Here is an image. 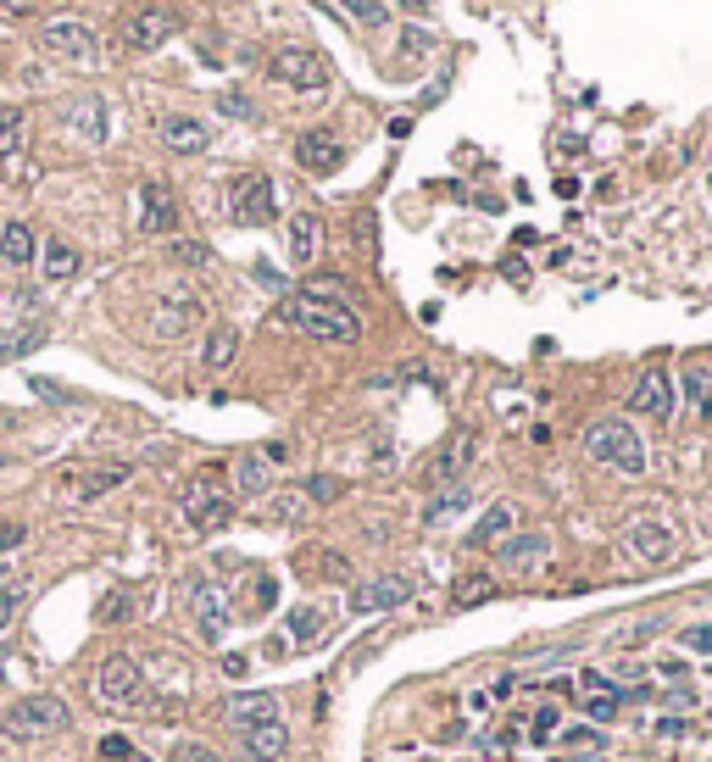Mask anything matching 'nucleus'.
Masks as SVG:
<instances>
[{"instance_id":"nucleus-1","label":"nucleus","mask_w":712,"mask_h":762,"mask_svg":"<svg viewBox=\"0 0 712 762\" xmlns=\"http://www.w3.org/2000/svg\"><path fill=\"white\" fill-rule=\"evenodd\" d=\"M278 323H290L307 340L328 346H357L362 340V317L346 307V284L340 278H307L301 290L278 307Z\"/></svg>"},{"instance_id":"nucleus-2","label":"nucleus","mask_w":712,"mask_h":762,"mask_svg":"<svg viewBox=\"0 0 712 762\" xmlns=\"http://www.w3.org/2000/svg\"><path fill=\"white\" fill-rule=\"evenodd\" d=\"M585 451H590L601 467L629 473V479H640L646 462H651V457H646V440L635 435L624 417H601V423H590V428H585Z\"/></svg>"},{"instance_id":"nucleus-3","label":"nucleus","mask_w":712,"mask_h":762,"mask_svg":"<svg viewBox=\"0 0 712 762\" xmlns=\"http://www.w3.org/2000/svg\"><path fill=\"white\" fill-rule=\"evenodd\" d=\"M39 45H45V57H57L67 67H95L101 62V39H95V28L84 17H51L39 28Z\"/></svg>"},{"instance_id":"nucleus-4","label":"nucleus","mask_w":712,"mask_h":762,"mask_svg":"<svg viewBox=\"0 0 712 762\" xmlns=\"http://www.w3.org/2000/svg\"><path fill=\"white\" fill-rule=\"evenodd\" d=\"M95 701H101V707H112V712H128V707H139V701H146V679H139L134 657L112 651V657L101 662V669H95Z\"/></svg>"},{"instance_id":"nucleus-5","label":"nucleus","mask_w":712,"mask_h":762,"mask_svg":"<svg viewBox=\"0 0 712 762\" xmlns=\"http://www.w3.org/2000/svg\"><path fill=\"white\" fill-rule=\"evenodd\" d=\"M267 78L317 95V89H328V62H323L317 51H301V45H284V51L267 57Z\"/></svg>"},{"instance_id":"nucleus-6","label":"nucleus","mask_w":712,"mask_h":762,"mask_svg":"<svg viewBox=\"0 0 712 762\" xmlns=\"http://www.w3.org/2000/svg\"><path fill=\"white\" fill-rule=\"evenodd\" d=\"M62 724H67V701H62V696H23V701L7 712V735H17V740L57 735Z\"/></svg>"},{"instance_id":"nucleus-7","label":"nucleus","mask_w":712,"mask_h":762,"mask_svg":"<svg viewBox=\"0 0 712 762\" xmlns=\"http://www.w3.org/2000/svg\"><path fill=\"white\" fill-rule=\"evenodd\" d=\"M624 551H629V562H640V567H669V562L679 557V540H674L669 523L640 517V523H629V529H624Z\"/></svg>"},{"instance_id":"nucleus-8","label":"nucleus","mask_w":712,"mask_h":762,"mask_svg":"<svg viewBox=\"0 0 712 762\" xmlns=\"http://www.w3.org/2000/svg\"><path fill=\"white\" fill-rule=\"evenodd\" d=\"M184 517L196 523L201 535L223 529V523L234 517V501H228V490L217 485V473H201V479H196V485L184 490Z\"/></svg>"},{"instance_id":"nucleus-9","label":"nucleus","mask_w":712,"mask_h":762,"mask_svg":"<svg viewBox=\"0 0 712 762\" xmlns=\"http://www.w3.org/2000/svg\"><path fill=\"white\" fill-rule=\"evenodd\" d=\"M228 212H234V223H246V228L273 223V217H278L273 184H267L262 173H240V178H234V189H228Z\"/></svg>"},{"instance_id":"nucleus-10","label":"nucleus","mask_w":712,"mask_h":762,"mask_svg":"<svg viewBox=\"0 0 712 762\" xmlns=\"http://www.w3.org/2000/svg\"><path fill=\"white\" fill-rule=\"evenodd\" d=\"M629 412H646L651 423H669V417H674V385H669V373H662V367H646L640 385H635V396H629Z\"/></svg>"},{"instance_id":"nucleus-11","label":"nucleus","mask_w":712,"mask_h":762,"mask_svg":"<svg viewBox=\"0 0 712 762\" xmlns=\"http://www.w3.org/2000/svg\"><path fill=\"white\" fill-rule=\"evenodd\" d=\"M407 601H412V579H401V574L367 579V585H357V596H351L357 612H390V607H407Z\"/></svg>"},{"instance_id":"nucleus-12","label":"nucleus","mask_w":712,"mask_h":762,"mask_svg":"<svg viewBox=\"0 0 712 762\" xmlns=\"http://www.w3.org/2000/svg\"><path fill=\"white\" fill-rule=\"evenodd\" d=\"M189 607H196L201 640H207V646H217V640H223V629H228V601H223V590H217L212 579H201V585H196V596H189Z\"/></svg>"},{"instance_id":"nucleus-13","label":"nucleus","mask_w":712,"mask_h":762,"mask_svg":"<svg viewBox=\"0 0 712 762\" xmlns=\"http://www.w3.org/2000/svg\"><path fill=\"white\" fill-rule=\"evenodd\" d=\"M284 246H290V262L296 267H312L317 251H323V217L317 212H296L290 217V234H284Z\"/></svg>"},{"instance_id":"nucleus-14","label":"nucleus","mask_w":712,"mask_h":762,"mask_svg":"<svg viewBox=\"0 0 712 762\" xmlns=\"http://www.w3.org/2000/svg\"><path fill=\"white\" fill-rule=\"evenodd\" d=\"M178 207H173V189L167 184H146L139 189V228L146 234H173Z\"/></svg>"},{"instance_id":"nucleus-15","label":"nucleus","mask_w":712,"mask_h":762,"mask_svg":"<svg viewBox=\"0 0 712 762\" xmlns=\"http://www.w3.org/2000/svg\"><path fill=\"white\" fill-rule=\"evenodd\" d=\"M162 146L178 157H201L212 146V128L201 117H162Z\"/></svg>"},{"instance_id":"nucleus-16","label":"nucleus","mask_w":712,"mask_h":762,"mask_svg":"<svg viewBox=\"0 0 712 762\" xmlns=\"http://www.w3.org/2000/svg\"><path fill=\"white\" fill-rule=\"evenodd\" d=\"M340 139L335 134H323V128H312V134H301L296 139V162L307 167V173H335L340 167Z\"/></svg>"},{"instance_id":"nucleus-17","label":"nucleus","mask_w":712,"mask_h":762,"mask_svg":"<svg viewBox=\"0 0 712 762\" xmlns=\"http://www.w3.org/2000/svg\"><path fill=\"white\" fill-rule=\"evenodd\" d=\"M223 719H228L234 735H251L257 724H273V719H278V701H273V696H234V701L223 707Z\"/></svg>"},{"instance_id":"nucleus-18","label":"nucleus","mask_w":712,"mask_h":762,"mask_svg":"<svg viewBox=\"0 0 712 762\" xmlns=\"http://www.w3.org/2000/svg\"><path fill=\"white\" fill-rule=\"evenodd\" d=\"M67 123L89 139V146H101V139L112 134V123H107V101H101V95H73V101H67Z\"/></svg>"},{"instance_id":"nucleus-19","label":"nucleus","mask_w":712,"mask_h":762,"mask_svg":"<svg viewBox=\"0 0 712 762\" xmlns=\"http://www.w3.org/2000/svg\"><path fill=\"white\" fill-rule=\"evenodd\" d=\"M173 28H178L173 12H139L128 23V45H134V51H162V45L173 39Z\"/></svg>"},{"instance_id":"nucleus-20","label":"nucleus","mask_w":712,"mask_h":762,"mask_svg":"<svg viewBox=\"0 0 712 762\" xmlns=\"http://www.w3.org/2000/svg\"><path fill=\"white\" fill-rule=\"evenodd\" d=\"M546 551H551L546 535H517V540L501 546V567H507V574H529V567L546 562Z\"/></svg>"},{"instance_id":"nucleus-21","label":"nucleus","mask_w":712,"mask_h":762,"mask_svg":"<svg viewBox=\"0 0 712 762\" xmlns=\"http://www.w3.org/2000/svg\"><path fill=\"white\" fill-rule=\"evenodd\" d=\"M39 257V240L28 223H7L0 228V267H28Z\"/></svg>"},{"instance_id":"nucleus-22","label":"nucleus","mask_w":712,"mask_h":762,"mask_svg":"<svg viewBox=\"0 0 712 762\" xmlns=\"http://www.w3.org/2000/svg\"><path fill=\"white\" fill-rule=\"evenodd\" d=\"M240 740H246V751H251L257 762H278L284 746H290V729H284V719H273V724H257V729L240 735Z\"/></svg>"},{"instance_id":"nucleus-23","label":"nucleus","mask_w":712,"mask_h":762,"mask_svg":"<svg viewBox=\"0 0 712 762\" xmlns=\"http://www.w3.org/2000/svg\"><path fill=\"white\" fill-rule=\"evenodd\" d=\"M39 267H45V278H51V284H62V278L78 273V251L67 240H45L39 246Z\"/></svg>"},{"instance_id":"nucleus-24","label":"nucleus","mask_w":712,"mask_h":762,"mask_svg":"<svg viewBox=\"0 0 712 762\" xmlns=\"http://www.w3.org/2000/svg\"><path fill=\"white\" fill-rule=\"evenodd\" d=\"M234 351H240V335H234L228 323H217L212 335H207V346H201V362H207L212 373H223V367L234 362Z\"/></svg>"},{"instance_id":"nucleus-25","label":"nucleus","mask_w":712,"mask_h":762,"mask_svg":"<svg viewBox=\"0 0 712 762\" xmlns=\"http://www.w3.org/2000/svg\"><path fill=\"white\" fill-rule=\"evenodd\" d=\"M467 462H473V435H462V440H451V446L440 451V462L429 467V479H435V485H446V479H457V473H462Z\"/></svg>"},{"instance_id":"nucleus-26","label":"nucleus","mask_w":712,"mask_h":762,"mask_svg":"<svg viewBox=\"0 0 712 762\" xmlns=\"http://www.w3.org/2000/svg\"><path fill=\"white\" fill-rule=\"evenodd\" d=\"M501 535H512V507H490V512L467 529V546H490V540H501Z\"/></svg>"},{"instance_id":"nucleus-27","label":"nucleus","mask_w":712,"mask_h":762,"mask_svg":"<svg viewBox=\"0 0 712 762\" xmlns=\"http://www.w3.org/2000/svg\"><path fill=\"white\" fill-rule=\"evenodd\" d=\"M234 485H240V496H262L267 490V457L251 451V457L234 462Z\"/></svg>"},{"instance_id":"nucleus-28","label":"nucleus","mask_w":712,"mask_h":762,"mask_svg":"<svg viewBox=\"0 0 712 762\" xmlns=\"http://www.w3.org/2000/svg\"><path fill=\"white\" fill-rule=\"evenodd\" d=\"M685 401L712 423V367H685Z\"/></svg>"},{"instance_id":"nucleus-29","label":"nucleus","mask_w":712,"mask_h":762,"mask_svg":"<svg viewBox=\"0 0 712 762\" xmlns=\"http://www.w3.org/2000/svg\"><path fill=\"white\" fill-rule=\"evenodd\" d=\"M34 346H45V323H28V328H7L0 335V362H12V357H23V351H34Z\"/></svg>"},{"instance_id":"nucleus-30","label":"nucleus","mask_w":712,"mask_h":762,"mask_svg":"<svg viewBox=\"0 0 712 762\" xmlns=\"http://www.w3.org/2000/svg\"><path fill=\"white\" fill-rule=\"evenodd\" d=\"M123 479H128V467H123V462H112V467H95L89 479H78V485H73V496H78V501H95L101 490H112V485H123Z\"/></svg>"},{"instance_id":"nucleus-31","label":"nucleus","mask_w":712,"mask_h":762,"mask_svg":"<svg viewBox=\"0 0 712 762\" xmlns=\"http://www.w3.org/2000/svg\"><path fill=\"white\" fill-rule=\"evenodd\" d=\"M17 607H23V579L12 574V567H0V635L12 629V617H17Z\"/></svg>"},{"instance_id":"nucleus-32","label":"nucleus","mask_w":712,"mask_h":762,"mask_svg":"<svg viewBox=\"0 0 712 762\" xmlns=\"http://www.w3.org/2000/svg\"><path fill=\"white\" fill-rule=\"evenodd\" d=\"M317 629H323V612H317V607H296L290 624H284V635H296V646H312Z\"/></svg>"},{"instance_id":"nucleus-33","label":"nucleus","mask_w":712,"mask_h":762,"mask_svg":"<svg viewBox=\"0 0 712 762\" xmlns=\"http://www.w3.org/2000/svg\"><path fill=\"white\" fill-rule=\"evenodd\" d=\"M17 146H23V112L0 107V157H17Z\"/></svg>"},{"instance_id":"nucleus-34","label":"nucleus","mask_w":712,"mask_h":762,"mask_svg":"<svg viewBox=\"0 0 712 762\" xmlns=\"http://www.w3.org/2000/svg\"><path fill=\"white\" fill-rule=\"evenodd\" d=\"M346 12L362 17L367 28H385V23H390V7H385V0H346Z\"/></svg>"},{"instance_id":"nucleus-35","label":"nucleus","mask_w":712,"mask_h":762,"mask_svg":"<svg viewBox=\"0 0 712 762\" xmlns=\"http://www.w3.org/2000/svg\"><path fill=\"white\" fill-rule=\"evenodd\" d=\"M490 596H496V579H485V574H473V579L457 585V601H462V607H479V601H490Z\"/></svg>"},{"instance_id":"nucleus-36","label":"nucleus","mask_w":712,"mask_h":762,"mask_svg":"<svg viewBox=\"0 0 712 762\" xmlns=\"http://www.w3.org/2000/svg\"><path fill=\"white\" fill-rule=\"evenodd\" d=\"M95 751H101V762H151V757H139L123 735H107L101 746H95Z\"/></svg>"},{"instance_id":"nucleus-37","label":"nucleus","mask_w":712,"mask_h":762,"mask_svg":"<svg viewBox=\"0 0 712 762\" xmlns=\"http://www.w3.org/2000/svg\"><path fill=\"white\" fill-rule=\"evenodd\" d=\"M601 746V729H567L557 735V751H596Z\"/></svg>"},{"instance_id":"nucleus-38","label":"nucleus","mask_w":712,"mask_h":762,"mask_svg":"<svg viewBox=\"0 0 712 762\" xmlns=\"http://www.w3.org/2000/svg\"><path fill=\"white\" fill-rule=\"evenodd\" d=\"M557 729H562V712H557V707H540V712H535V729H529V735H535V740H551Z\"/></svg>"},{"instance_id":"nucleus-39","label":"nucleus","mask_w":712,"mask_h":762,"mask_svg":"<svg viewBox=\"0 0 712 762\" xmlns=\"http://www.w3.org/2000/svg\"><path fill=\"white\" fill-rule=\"evenodd\" d=\"M173 762H223L212 746H201V740H184L178 751H173Z\"/></svg>"},{"instance_id":"nucleus-40","label":"nucleus","mask_w":712,"mask_h":762,"mask_svg":"<svg viewBox=\"0 0 712 762\" xmlns=\"http://www.w3.org/2000/svg\"><path fill=\"white\" fill-rule=\"evenodd\" d=\"M346 485L340 479H328V473H317V479H307V496H317V501H335Z\"/></svg>"},{"instance_id":"nucleus-41","label":"nucleus","mask_w":712,"mask_h":762,"mask_svg":"<svg viewBox=\"0 0 712 762\" xmlns=\"http://www.w3.org/2000/svg\"><path fill=\"white\" fill-rule=\"evenodd\" d=\"M217 107H223L228 117H251V101H246L240 89H223V95H217Z\"/></svg>"},{"instance_id":"nucleus-42","label":"nucleus","mask_w":712,"mask_h":762,"mask_svg":"<svg viewBox=\"0 0 712 762\" xmlns=\"http://www.w3.org/2000/svg\"><path fill=\"white\" fill-rule=\"evenodd\" d=\"M679 640H685L690 651H701V657H712V624H696V629H685Z\"/></svg>"},{"instance_id":"nucleus-43","label":"nucleus","mask_w":712,"mask_h":762,"mask_svg":"<svg viewBox=\"0 0 712 762\" xmlns=\"http://www.w3.org/2000/svg\"><path fill=\"white\" fill-rule=\"evenodd\" d=\"M457 507H467V490H451L446 501H435V507H429V523H440V517H451Z\"/></svg>"},{"instance_id":"nucleus-44","label":"nucleus","mask_w":712,"mask_h":762,"mask_svg":"<svg viewBox=\"0 0 712 762\" xmlns=\"http://www.w3.org/2000/svg\"><path fill=\"white\" fill-rule=\"evenodd\" d=\"M23 540V523H0V551H12Z\"/></svg>"},{"instance_id":"nucleus-45","label":"nucleus","mask_w":712,"mask_h":762,"mask_svg":"<svg viewBox=\"0 0 712 762\" xmlns=\"http://www.w3.org/2000/svg\"><path fill=\"white\" fill-rule=\"evenodd\" d=\"M178 262H189V267L207 262V246H178Z\"/></svg>"},{"instance_id":"nucleus-46","label":"nucleus","mask_w":712,"mask_h":762,"mask_svg":"<svg viewBox=\"0 0 712 762\" xmlns=\"http://www.w3.org/2000/svg\"><path fill=\"white\" fill-rule=\"evenodd\" d=\"M0 12H12V17H28V12H34V0H0Z\"/></svg>"},{"instance_id":"nucleus-47","label":"nucleus","mask_w":712,"mask_h":762,"mask_svg":"<svg viewBox=\"0 0 712 762\" xmlns=\"http://www.w3.org/2000/svg\"><path fill=\"white\" fill-rule=\"evenodd\" d=\"M396 7H407V12H417V7H429V0H396Z\"/></svg>"}]
</instances>
